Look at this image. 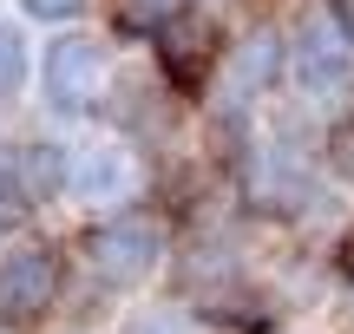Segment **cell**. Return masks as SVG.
Here are the masks:
<instances>
[{
    "instance_id": "obj_2",
    "label": "cell",
    "mask_w": 354,
    "mask_h": 334,
    "mask_svg": "<svg viewBox=\"0 0 354 334\" xmlns=\"http://www.w3.org/2000/svg\"><path fill=\"white\" fill-rule=\"evenodd\" d=\"M289 86L302 105H315L322 118L354 112V39L342 33L328 7L302 13L289 26Z\"/></svg>"
},
{
    "instance_id": "obj_4",
    "label": "cell",
    "mask_w": 354,
    "mask_h": 334,
    "mask_svg": "<svg viewBox=\"0 0 354 334\" xmlns=\"http://www.w3.org/2000/svg\"><path fill=\"white\" fill-rule=\"evenodd\" d=\"M66 288V256L59 243H13L0 249V334L33 328Z\"/></svg>"
},
{
    "instance_id": "obj_16",
    "label": "cell",
    "mask_w": 354,
    "mask_h": 334,
    "mask_svg": "<svg viewBox=\"0 0 354 334\" xmlns=\"http://www.w3.org/2000/svg\"><path fill=\"white\" fill-rule=\"evenodd\" d=\"M328 13H335V20H342V33L354 39V0H328Z\"/></svg>"
},
{
    "instance_id": "obj_1",
    "label": "cell",
    "mask_w": 354,
    "mask_h": 334,
    "mask_svg": "<svg viewBox=\"0 0 354 334\" xmlns=\"http://www.w3.org/2000/svg\"><path fill=\"white\" fill-rule=\"evenodd\" d=\"M171 256H177V223L158 217L151 204H125L112 217L86 223V236H79L86 275L99 288H112V295H131V288L158 282L171 269Z\"/></svg>"
},
{
    "instance_id": "obj_9",
    "label": "cell",
    "mask_w": 354,
    "mask_h": 334,
    "mask_svg": "<svg viewBox=\"0 0 354 334\" xmlns=\"http://www.w3.org/2000/svg\"><path fill=\"white\" fill-rule=\"evenodd\" d=\"M190 7H197V0H112V26L125 39H158L171 20H184Z\"/></svg>"
},
{
    "instance_id": "obj_10",
    "label": "cell",
    "mask_w": 354,
    "mask_h": 334,
    "mask_svg": "<svg viewBox=\"0 0 354 334\" xmlns=\"http://www.w3.org/2000/svg\"><path fill=\"white\" fill-rule=\"evenodd\" d=\"M118 334H210V328H203L184 302H151V308H131L125 322H118Z\"/></svg>"
},
{
    "instance_id": "obj_8",
    "label": "cell",
    "mask_w": 354,
    "mask_h": 334,
    "mask_svg": "<svg viewBox=\"0 0 354 334\" xmlns=\"http://www.w3.org/2000/svg\"><path fill=\"white\" fill-rule=\"evenodd\" d=\"M13 170H20V190L33 204H53L73 184V151H59V144H20L13 151Z\"/></svg>"
},
{
    "instance_id": "obj_15",
    "label": "cell",
    "mask_w": 354,
    "mask_h": 334,
    "mask_svg": "<svg viewBox=\"0 0 354 334\" xmlns=\"http://www.w3.org/2000/svg\"><path fill=\"white\" fill-rule=\"evenodd\" d=\"M328 269H335V282L354 295V230H342L335 236V256H328Z\"/></svg>"
},
{
    "instance_id": "obj_5",
    "label": "cell",
    "mask_w": 354,
    "mask_h": 334,
    "mask_svg": "<svg viewBox=\"0 0 354 334\" xmlns=\"http://www.w3.org/2000/svg\"><path fill=\"white\" fill-rule=\"evenodd\" d=\"M151 46H158V79H165L177 99H203V92L223 79V52L230 46H223V26L203 7H190L184 20H171Z\"/></svg>"
},
{
    "instance_id": "obj_7",
    "label": "cell",
    "mask_w": 354,
    "mask_h": 334,
    "mask_svg": "<svg viewBox=\"0 0 354 334\" xmlns=\"http://www.w3.org/2000/svg\"><path fill=\"white\" fill-rule=\"evenodd\" d=\"M282 79H289V33L282 26H250L243 39H230V52H223L230 105H263Z\"/></svg>"
},
{
    "instance_id": "obj_3",
    "label": "cell",
    "mask_w": 354,
    "mask_h": 334,
    "mask_svg": "<svg viewBox=\"0 0 354 334\" xmlns=\"http://www.w3.org/2000/svg\"><path fill=\"white\" fill-rule=\"evenodd\" d=\"M39 86H46V105L59 118H86L112 99L118 66H112V39L99 33H59L39 59Z\"/></svg>"
},
{
    "instance_id": "obj_11",
    "label": "cell",
    "mask_w": 354,
    "mask_h": 334,
    "mask_svg": "<svg viewBox=\"0 0 354 334\" xmlns=\"http://www.w3.org/2000/svg\"><path fill=\"white\" fill-rule=\"evenodd\" d=\"M322 177H335V184L354 190V112L322 125Z\"/></svg>"
},
{
    "instance_id": "obj_6",
    "label": "cell",
    "mask_w": 354,
    "mask_h": 334,
    "mask_svg": "<svg viewBox=\"0 0 354 334\" xmlns=\"http://www.w3.org/2000/svg\"><path fill=\"white\" fill-rule=\"evenodd\" d=\"M66 197L86 210H125L131 197H138V151H131V138H99L86 144V151H73V184H66Z\"/></svg>"
},
{
    "instance_id": "obj_17",
    "label": "cell",
    "mask_w": 354,
    "mask_h": 334,
    "mask_svg": "<svg viewBox=\"0 0 354 334\" xmlns=\"http://www.w3.org/2000/svg\"><path fill=\"white\" fill-rule=\"evenodd\" d=\"M282 334H295V328H282Z\"/></svg>"
},
{
    "instance_id": "obj_13",
    "label": "cell",
    "mask_w": 354,
    "mask_h": 334,
    "mask_svg": "<svg viewBox=\"0 0 354 334\" xmlns=\"http://www.w3.org/2000/svg\"><path fill=\"white\" fill-rule=\"evenodd\" d=\"M26 210H33V197L20 190V170H13V157H0V223L26 217Z\"/></svg>"
},
{
    "instance_id": "obj_12",
    "label": "cell",
    "mask_w": 354,
    "mask_h": 334,
    "mask_svg": "<svg viewBox=\"0 0 354 334\" xmlns=\"http://www.w3.org/2000/svg\"><path fill=\"white\" fill-rule=\"evenodd\" d=\"M20 79H26V46H20V33L0 20V92H13Z\"/></svg>"
},
{
    "instance_id": "obj_14",
    "label": "cell",
    "mask_w": 354,
    "mask_h": 334,
    "mask_svg": "<svg viewBox=\"0 0 354 334\" xmlns=\"http://www.w3.org/2000/svg\"><path fill=\"white\" fill-rule=\"evenodd\" d=\"M20 13L26 20H46V26H66V20L86 13V0H20Z\"/></svg>"
}]
</instances>
